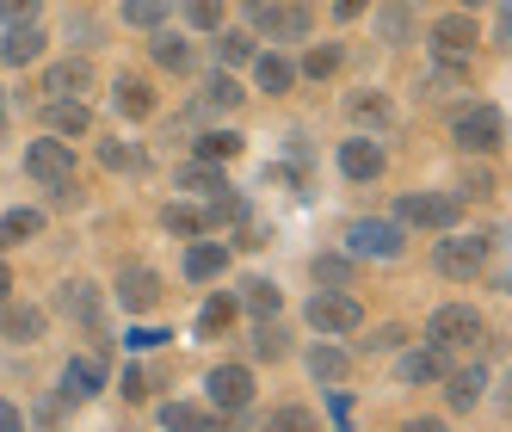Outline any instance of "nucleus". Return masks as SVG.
Masks as SVG:
<instances>
[{
    "label": "nucleus",
    "instance_id": "1",
    "mask_svg": "<svg viewBox=\"0 0 512 432\" xmlns=\"http://www.w3.org/2000/svg\"><path fill=\"white\" fill-rule=\"evenodd\" d=\"M25 173L56 198V204H75V149L62 136H44V142H25Z\"/></svg>",
    "mask_w": 512,
    "mask_h": 432
},
{
    "label": "nucleus",
    "instance_id": "2",
    "mask_svg": "<svg viewBox=\"0 0 512 432\" xmlns=\"http://www.w3.org/2000/svg\"><path fill=\"white\" fill-rule=\"evenodd\" d=\"M451 142H457L463 155H494L500 142H506V118H500V105H488V99L463 105V112L451 118Z\"/></svg>",
    "mask_w": 512,
    "mask_h": 432
},
{
    "label": "nucleus",
    "instance_id": "3",
    "mask_svg": "<svg viewBox=\"0 0 512 432\" xmlns=\"http://www.w3.org/2000/svg\"><path fill=\"white\" fill-rule=\"evenodd\" d=\"M309 328L321 340H334V334H358L364 328V303L346 291V284H321V291L309 297Z\"/></svg>",
    "mask_w": 512,
    "mask_h": 432
},
{
    "label": "nucleus",
    "instance_id": "4",
    "mask_svg": "<svg viewBox=\"0 0 512 432\" xmlns=\"http://www.w3.org/2000/svg\"><path fill=\"white\" fill-rule=\"evenodd\" d=\"M346 254L352 260H401L408 254V223H389V216H358L346 229Z\"/></svg>",
    "mask_w": 512,
    "mask_h": 432
},
{
    "label": "nucleus",
    "instance_id": "5",
    "mask_svg": "<svg viewBox=\"0 0 512 432\" xmlns=\"http://www.w3.org/2000/svg\"><path fill=\"white\" fill-rule=\"evenodd\" d=\"M500 235H451L445 229V241L432 247V266L445 272L451 284H475L482 278V266H488V247H494Z\"/></svg>",
    "mask_w": 512,
    "mask_h": 432
},
{
    "label": "nucleus",
    "instance_id": "6",
    "mask_svg": "<svg viewBox=\"0 0 512 432\" xmlns=\"http://www.w3.org/2000/svg\"><path fill=\"white\" fill-rule=\"evenodd\" d=\"M395 223H408V229H457L463 223V192H401L395 204Z\"/></svg>",
    "mask_w": 512,
    "mask_h": 432
},
{
    "label": "nucleus",
    "instance_id": "7",
    "mask_svg": "<svg viewBox=\"0 0 512 432\" xmlns=\"http://www.w3.org/2000/svg\"><path fill=\"white\" fill-rule=\"evenodd\" d=\"M475 340H482V315H475L469 303L432 309V321H426V346H438V352H469Z\"/></svg>",
    "mask_w": 512,
    "mask_h": 432
},
{
    "label": "nucleus",
    "instance_id": "8",
    "mask_svg": "<svg viewBox=\"0 0 512 432\" xmlns=\"http://www.w3.org/2000/svg\"><path fill=\"white\" fill-rule=\"evenodd\" d=\"M204 395H210L216 414H247L253 408V371L247 365H216L204 377Z\"/></svg>",
    "mask_w": 512,
    "mask_h": 432
},
{
    "label": "nucleus",
    "instance_id": "9",
    "mask_svg": "<svg viewBox=\"0 0 512 432\" xmlns=\"http://www.w3.org/2000/svg\"><path fill=\"white\" fill-rule=\"evenodd\" d=\"M161 297H167V284H161L155 266H124L118 272V303H124V315H149V309H161Z\"/></svg>",
    "mask_w": 512,
    "mask_h": 432
},
{
    "label": "nucleus",
    "instance_id": "10",
    "mask_svg": "<svg viewBox=\"0 0 512 432\" xmlns=\"http://www.w3.org/2000/svg\"><path fill=\"white\" fill-rule=\"evenodd\" d=\"M432 56H445V62H463L469 50H475V13L463 7V13H445V19H432Z\"/></svg>",
    "mask_w": 512,
    "mask_h": 432
},
{
    "label": "nucleus",
    "instance_id": "11",
    "mask_svg": "<svg viewBox=\"0 0 512 432\" xmlns=\"http://www.w3.org/2000/svg\"><path fill=\"white\" fill-rule=\"evenodd\" d=\"M56 309H62L68 321H81L87 334H99V321H105V303H99V284H93V278H68L62 291H56Z\"/></svg>",
    "mask_w": 512,
    "mask_h": 432
},
{
    "label": "nucleus",
    "instance_id": "12",
    "mask_svg": "<svg viewBox=\"0 0 512 432\" xmlns=\"http://www.w3.org/2000/svg\"><path fill=\"white\" fill-rule=\"evenodd\" d=\"M93 93V62L87 56H62L44 68V99H87Z\"/></svg>",
    "mask_w": 512,
    "mask_h": 432
},
{
    "label": "nucleus",
    "instance_id": "13",
    "mask_svg": "<svg viewBox=\"0 0 512 432\" xmlns=\"http://www.w3.org/2000/svg\"><path fill=\"white\" fill-rule=\"evenodd\" d=\"M247 25L272 31V38H303V31H309V13H303V7H284V0H247Z\"/></svg>",
    "mask_w": 512,
    "mask_h": 432
},
{
    "label": "nucleus",
    "instance_id": "14",
    "mask_svg": "<svg viewBox=\"0 0 512 432\" xmlns=\"http://www.w3.org/2000/svg\"><path fill=\"white\" fill-rule=\"evenodd\" d=\"M395 352H401V346H395ZM445 371H451V352H438V346H408V352L395 358V377H401V383H414V389L438 383Z\"/></svg>",
    "mask_w": 512,
    "mask_h": 432
},
{
    "label": "nucleus",
    "instance_id": "15",
    "mask_svg": "<svg viewBox=\"0 0 512 432\" xmlns=\"http://www.w3.org/2000/svg\"><path fill=\"white\" fill-rule=\"evenodd\" d=\"M383 167H389L383 142H371V136H352V142H340V173H346V179H358V186H371V179H383Z\"/></svg>",
    "mask_w": 512,
    "mask_h": 432
},
{
    "label": "nucleus",
    "instance_id": "16",
    "mask_svg": "<svg viewBox=\"0 0 512 432\" xmlns=\"http://www.w3.org/2000/svg\"><path fill=\"white\" fill-rule=\"evenodd\" d=\"M44 334H50V315L38 303H0V340L31 346V340H44Z\"/></svg>",
    "mask_w": 512,
    "mask_h": 432
},
{
    "label": "nucleus",
    "instance_id": "17",
    "mask_svg": "<svg viewBox=\"0 0 512 432\" xmlns=\"http://www.w3.org/2000/svg\"><path fill=\"white\" fill-rule=\"evenodd\" d=\"M44 124H50V136H87L93 130V112H87V99H44Z\"/></svg>",
    "mask_w": 512,
    "mask_h": 432
},
{
    "label": "nucleus",
    "instance_id": "18",
    "mask_svg": "<svg viewBox=\"0 0 512 432\" xmlns=\"http://www.w3.org/2000/svg\"><path fill=\"white\" fill-rule=\"evenodd\" d=\"M223 272H229V247L192 235V247H186V278L192 284H210V278H223Z\"/></svg>",
    "mask_w": 512,
    "mask_h": 432
},
{
    "label": "nucleus",
    "instance_id": "19",
    "mask_svg": "<svg viewBox=\"0 0 512 432\" xmlns=\"http://www.w3.org/2000/svg\"><path fill=\"white\" fill-rule=\"evenodd\" d=\"M105 389V365L99 358H68L62 365V402H87V395Z\"/></svg>",
    "mask_w": 512,
    "mask_h": 432
},
{
    "label": "nucleus",
    "instance_id": "20",
    "mask_svg": "<svg viewBox=\"0 0 512 432\" xmlns=\"http://www.w3.org/2000/svg\"><path fill=\"white\" fill-rule=\"evenodd\" d=\"M44 31L38 25H31V19H13V31H7V38H0V62H13V68H25V62H38L44 56Z\"/></svg>",
    "mask_w": 512,
    "mask_h": 432
},
{
    "label": "nucleus",
    "instance_id": "21",
    "mask_svg": "<svg viewBox=\"0 0 512 432\" xmlns=\"http://www.w3.org/2000/svg\"><path fill=\"white\" fill-rule=\"evenodd\" d=\"M438 383H445V402L463 414V408H475V402H482V389H488V371H482V365H457V371H445Z\"/></svg>",
    "mask_w": 512,
    "mask_h": 432
},
{
    "label": "nucleus",
    "instance_id": "22",
    "mask_svg": "<svg viewBox=\"0 0 512 432\" xmlns=\"http://www.w3.org/2000/svg\"><path fill=\"white\" fill-rule=\"evenodd\" d=\"M112 105H118V118L136 124V118L155 112V87L142 81V75H118V81H112Z\"/></svg>",
    "mask_w": 512,
    "mask_h": 432
},
{
    "label": "nucleus",
    "instance_id": "23",
    "mask_svg": "<svg viewBox=\"0 0 512 432\" xmlns=\"http://www.w3.org/2000/svg\"><path fill=\"white\" fill-rule=\"evenodd\" d=\"M253 81H260V93H290V87H297V62H290V56H278V50H253Z\"/></svg>",
    "mask_w": 512,
    "mask_h": 432
},
{
    "label": "nucleus",
    "instance_id": "24",
    "mask_svg": "<svg viewBox=\"0 0 512 432\" xmlns=\"http://www.w3.org/2000/svg\"><path fill=\"white\" fill-rule=\"evenodd\" d=\"M173 186L192 192V198H210L216 186H229V179H223V161H204V155H198V161H186V167L173 173Z\"/></svg>",
    "mask_w": 512,
    "mask_h": 432
},
{
    "label": "nucleus",
    "instance_id": "25",
    "mask_svg": "<svg viewBox=\"0 0 512 432\" xmlns=\"http://www.w3.org/2000/svg\"><path fill=\"white\" fill-rule=\"evenodd\" d=\"M210 210H204V229H223V223H247V198L235 192V186H216L210 198H204Z\"/></svg>",
    "mask_w": 512,
    "mask_h": 432
},
{
    "label": "nucleus",
    "instance_id": "26",
    "mask_svg": "<svg viewBox=\"0 0 512 432\" xmlns=\"http://www.w3.org/2000/svg\"><path fill=\"white\" fill-rule=\"evenodd\" d=\"M44 235V210H7L0 216V247H19V241H38Z\"/></svg>",
    "mask_w": 512,
    "mask_h": 432
},
{
    "label": "nucleus",
    "instance_id": "27",
    "mask_svg": "<svg viewBox=\"0 0 512 432\" xmlns=\"http://www.w3.org/2000/svg\"><path fill=\"white\" fill-rule=\"evenodd\" d=\"M346 112H352V124H371V130H389V118H395V105H389L383 93H371V87H364V93H352V99H346Z\"/></svg>",
    "mask_w": 512,
    "mask_h": 432
},
{
    "label": "nucleus",
    "instance_id": "28",
    "mask_svg": "<svg viewBox=\"0 0 512 432\" xmlns=\"http://www.w3.org/2000/svg\"><path fill=\"white\" fill-rule=\"evenodd\" d=\"M346 371H352V358H346L340 346H327V340L309 346V377H315V383H346Z\"/></svg>",
    "mask_w": 512,
    "mask_h": 432
},
{
    "label": "nucleus",
    "instance_id": "29",
    "mask_svg": "<svg viewBox=\"0 0 512 432\" xmlns=\"http://www.w3.org/2000/svg\"><path fill=\"white\" fill-rule=\"evenodd\" d=\"M149 56H155L161 68H173V75H186V68H192V44L179 38V31H161V25H155V44H149Z\"/></svg>",
    "mask_w": 512,
    "mask_h": 432
},
{
    "label": "nucleus",
    "instance_id": "30",
    "mask_svg": "<svg viewBox=\"0 0 512 432\" xmlns=\"http://www.w3.org/2000/svg\"><path fill=\"white\" fill-rule=\"evenodd\" d=\"M284 352H290V334L278 328V315H260V328H253V358H272L278 365Z\"/></svg>",
    "mask_w": 512,
    "mask_h": 432
},
{
    "label": "nucleus",
    "instance_id": "31",
    "mask_svg": "<svg viewBox=\"0 0 512 432\" xmlns=\"http://www.w3.org/2000/svg\"><path fill=\"white\" fill-rule=\"evenodd\" d=\"M235 303H241V309H253V315H278V303H284V297H278V284H272V278H247Z\"/></svg>",
    "mask_w": 512,
    "mask_h": 432
},
{
    "label": "nucleus",
    "instance_id": "32",
    "mask_svg": "<svg viewBox=\"0 0 512 432\" xmlns=\"http://www.w3.org/2000/svg\"><path fill=\"white\" fill-rule=\"evenodd\" d=\"M408 25H414L408 0H389V7L377 13V38H383V44H408Z\"/></svg>",
    "mask_w": 512,
    "mask_h": 432
},
{
    "label": "nucleus",
    "instance_id": "33",
    "mask_svg": "<svg viewBox=\"0 0 512 432\" xmlns=\"http://www.w3.org/2000/svg\"><path fill=\"white\" fill-rule=\"evenodd\" d=\"M161 223H167V235H179V241L210 235V229H204V210H192V204H167V210H161Z\"/></svg>",
    "mask_w": 512,
    "mask_h": 432
},
{
    "label": "nucleus",
    "instance_id": "34",
    "mask_svg": "<svg viewBox=\"0 0 512 432\" xmlns=\"http://www.w3.org/2000/svg\"><path fill=\"white\" fill-rule=\"evenodd\" d=\"M167 13H173V0H124V25H136V31L167 25Z\"/></svg>",
    "mask_w": 512,
    "mask_h": 432
},
{
    "label": "nucleus",
    "instance_id": "35",
    "mask_svg": "<svg viewBox=\"0 0 512 432\" xmlns=\"http://www.w3.org/2000/svg\"><path fill=\"white\" fill-rule=\"evenodd\" d=\"M99 161L112 173H142V167H149V155H142L136 142H99Z\"/></svg>",
    "mask_w": 512,
    "mask_h": 432
},
{
    "label": "nucleus",
    "instance_id": "36",
    "mask_svg": "<svg viewBox=\"0 0 512 432\" xmlns=\"http://www.w3.org/2000/svg\"><path fill=\"white\" fill-rule=\"evenodd\" d=\"M241 99H247V93H241L229 75H210V81H204V112H235Z\"/></svg>",
    "mask_w": 512,
    "mask_h": 432
},
{
    "label": "nucleus",
    "instance_id": "37",
    "mask_svg": "<svg viewBox=\"0 0 512 432\" xmlns=\"http://www.w3.org/2000/svg\"><path fill=\"white\" fill-rule=\"evenodd\" d=\"M235 309H241L235 297H210V303L198 309V334H204V340H210V334H223L229 321H235Z\"/></svg>",
    "mask_w": 512,
    "mask_h": 432
},
{
    "label": "nucleus",
    "instance_id": "38",
    "mask_svg": "<svg viewBox=\"0 0 512 432\" xmlns=\"http://www.w3.org/2000/svg\"><path fill=\"white\" fill-rule=\"evenodd\" d=\"M223 414L216 408H198V402H167L161 408V426H216Z\"/></svg>",
    "mask_w": 512,
    "mask_h": 432
},
{
    "label": "nucleus",
    "instance_id": "39",
    "mask_svg": "<svg viewBox=\"0 0 512 432\" xmlns=\"http://www.w3.org/2000/svg\"><path fill=\"white\" fill-rule=\"evenodd\" d=\"M198 155H204V161H235V155H241V136H235V130H204V136H198Z\"/></svg>",
    "mask_w": 512,
    "mask_h": 432
},
{
    "label": "nucleus",
    "instance_id": "40",
    "mask_svg": "<svg viewBox=\"0 0 512 432\" xmlns=\"http://www.w3.org/2000/svg\"><path fill=\"white\" fill-rule=\"evenodd\" d=\"M315 284H352V254H315Z\"/></svg>",
    "mask_w": 512,
    "mask_h": 432
},
{
    "label": "nucleus",
    "instance_id": "41",
    "mask_svg": "<svg viewBox=\"0 0 512 432\" xmlns=\"http://www.w3.org/2000/svg\"><path fill=\"white\" fill-rule=\"evenodd\" d=\"M334 68H340V44H315V50L303 56V68H297V75L321 81V75H334Z\"/></svg>",
    "mask_w": 512,
    "mask_h": 432
},
{
    "label": "nucleus",
    "instance_id": "42",
    "mask_svg": "<svg viewBox=\"0 0 512 432\" xmlns=\"http://www.w3.org/2000/svg\"><path fill=\"white\" fill-rule=\"evenodd\" d=\"M216 56H223V62H253V38H247V31H223V25H216Z\"/></svg>",
    "mask_w": 512,
    "mask_h": 432
},
{
    "label": "nucleus",
    "instance_id": "43",
    "mask_svg": "<svg viewBox=\"0 0 512 432\" xmlns=\"http://www.w3.org/2000/svg\"><path fill=\"white\" fill-rule=\"evenodd\" d=\"M186 19L198 31H216V25H223V0H186Z\"/></svg>",
    "mask_w": 512,
    "mask_h": 432
},
{
    "label": "nucleus",
    "instance_id": "44",
    "mask_svg": "<svg viewBox=\"0 0 512 432\" xmlns=\"http://www.w3.org/2000/svg\"><path fill=\"white\" fill-rule=\"evenodd\" d=\"M118 395H124V402H149V371H136V365H130V371L118 377Z\"/></svg>",
    "mask_w": 512,
    "mask_h": 432
},
{
    "label": "nucleus",
    "instance_id": "45",
    "mask_svg": "<svg viewBox=\"0 0 512 432\" xmlns=\"http://www.w3.org/2000/svg\"><path fill=\"white\" fill-rule=\"evenodd\" d=\"M401 340H408V328H371V340H358L364 352H395Z\"/></svg>",
    "mask_w": 512,
    "mask_h": 432
},
{
    "label": "nucleus",
    "instance_id": "46",
    "mask_svg": "<svg viewBox=\"0 0 512 432\" xmlns=\"http://www.w3.org/2000/svg\"><path fill=\"white\" fill-rule=\"evenodd\" d=\"M272 426H290V432H309V426H315V414H309V408H272Z\"/></svg>",
    "mask_w": 512,
    "mask_h": 432
},
{
    "label": "nucleus",
    "instance_id": "47",
    "mask_svg": "<svg viewBox=\"0 0 512 432\" xmlns=\"http://www.w3.org/2000/svg\"><path fill=\"white\" fill-rule=\"evenodd\" d=\"M38 7H44V0H0V19H38Z\"/></svg>",
    "mask_w": 512,
    "mask_h": 432
},
{
    "label": "nucleus",
    "instance_id": "48",
    "mask_svg": "<svg viewBox=\"0 0 512 432\" xmlns=\"http://www.w3.org/2000/svg\"><path fill=\"white\" fill-rule=\"evenodd\" d=\"M19 426H25V414L13 402H0V432H19Z\"/></svg>",
    "mask_w": 512,
    "mask_h": 432
},
{
    "label": "nucleus",
    "instance_id": "49",
    "mask_svg": "<svg viewBox=\"0 0 512 432\" xmlns=\"http://www.w3.org/2000/svg\"><path fill=\"white\" fill-rule=\"evenodd\" d=\"M364 7H371V0H334V13H340V19H358Z\"/></svg>",
    "mask_w": 512,
    "mask_h": 432
},
{
    "label": "nucleus",
    "instance_id": "50",
    "mask_svg": "<svg viewBox=\"0 0 512 432\" xmlns=\"http://www.w3.org/2000/svg\"><path fill=\"white\" fill-rule=\"evenodd\" d=\"M13 297V272H7V260H0V303Z\"/></svg>",
    "mask_w": 512,
    "mask_h": 432
},
{
    "label": "nucleus",
    "instance_id": "51",
    "mask_svg": "<svg viewBox=\"0 0 512 432\" xmlns=\"http://www.w3.org/2000/svg\"><path fill=\"white\" fill-rule=\"evenodd\" d=\"M0 136H7V93H0Z\"/></svg>",
    "mask_w": 512,
    "mask_h": 432
},
{
    "label": "nucleus",
    "instance_id": "52",
    "mask_svg": "<svg viewBox=\"0 0 512 432\" xmlns=\"http://www.w3.org/2000/svg\"><path fill=\"white\" fill-rule=\"evenodd\" d=\"M463 7H469V13H475V7H482V0H463Z\"/></svg>",
    "mask_w": 512,
    "mask_h": 432
}]
</instances>
